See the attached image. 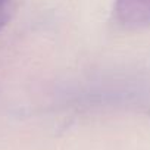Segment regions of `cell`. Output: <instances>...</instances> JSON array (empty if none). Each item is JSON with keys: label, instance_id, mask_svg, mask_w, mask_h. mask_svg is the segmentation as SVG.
<instances>
[{"label": "cell", "instance_id": "7a4b0ae2", "mask_svg": "<svg viewBox=\"0 0 150 150\" xmlns=\"http://www.w3.org/2000/svg\"><path fill=\"white\" fill-rule=\"evenodd\" d=\"M11 0H0V30H2L6 22L11 18Z\"/></svg>", "mask_w": 150, "mask_h": 150}, {"label": "cell", "instance_id": "6da1fadb", "mask_svg": "<svg viewBox=\"0 0 150 150\" xmlns=\"http://www.w3.org/2000/svg\"><path fill=\"white\" fill-rule=\"evenodd\" d=\"M116 19L128 28L150 25V0H115Z\"/></svg>", "mask_w": 150, "mask_h": 150}]
</instances>
